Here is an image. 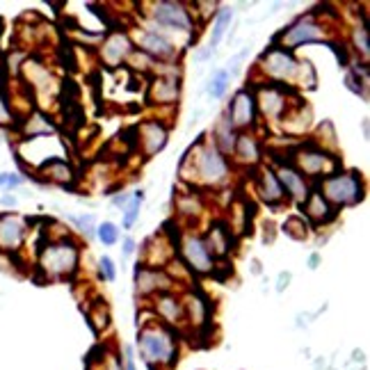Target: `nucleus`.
I'll list each match as a JSON object with an SVG mask.
<instances>
[{"instance_id":"nucleus-39","label":"nucleus","mask_w":370,"mask_h":370,"mask_svg":"<svg viewBox=\"0 0 370 370\" xmlns=\"http://www.w3.org/2000/svg\"><path fill=\"white\" fill-rule=\"evenodd\" d=\"M219 5H222V3H210V0H208V3H201V0H196V3H190L196 23H206V21H210V19H215Z\"/></svg>"},{"instance_id":"nucleus-29","label":"nucleus","mask_w":370,"mask_h":370,"mask_svg":"<svg viewBox=\"0 0 370 370\" xmlns=\"http://www.w3.org/2000/svg\"><path fill=\"white\" fill-rule=\"evenodd\" d=\"M37 171L44 176V180H49V183H55V185H71L76 180V171L71 167V162L65 158L46 160L39 165Z\"/></svg>"},{"instance_id":"nucleus-2","label":"nucleus","mask_w":370,"mask_h":370,"mask_svg":"<svg viewBox=\"0 0 370 370\" xmlns=\"http://www.w3.org/2000/svg\"><path fill=\"white\" fill-rule=\"evenodd\" d=\"M137 7H142L137 26L165 35L180 51L192 46L199 23L194 19L190 3H183V0H153V3H142Z\"/></svg>"},{"instance_id":"nucleus-36","label":"nucleus","mask_w":370,"mask_h":370,"mask_svg":"<svg viewBox=\"0 0 370 370\" xmlns=\"http://www.w3.org/2000/svg\"><path fill=\"white\" fill-rule=\"evenodd\" d=\"M67 219L76 226V231L81 233L85 240L96 238V217H94V212H81V215H67Z\"/></svg>"},{"instance_id":"nucleus-9","label":"nucleus","mask_w":370,"mask_h":370,"mask_svg":"<svg viewBox=\"0 0 370 370\" xmlns=\"http://www.w3.org/2000/svg\"><path fill=\"white\" fill-rule=\"evenodd\" d=\"M174 247L178 261L187 270V274H192V277H210V274L217 272V258L206 247L201 231L192 229V226L178 231L174 238Z\"/></svg>"},{"instance_id":"nucleus-16","label":"nucleus","mask_w":370,"mask_h":370,"mask_svg":"<svg viewBox=\"0 0 370 370\" xmlns=\"http://www.w3.org/2000/svg\"><path fill=\"white\" fill-rule=\"evenodd\" d=\"M133 281H135V293L142 300H153L155 295L176 288V281L171 279V274L165 267H146L142 263L135 265Z\"/></svg>"},{"instance_id":"nucleus-23","label":"nucleus","mask_w":370,"mask_h":370,"mask_svg":"<svg viewBox=\"0 0 370 370\" xmlns=\"http://www.w3.org/2000/svg\"><path fill=\"white\" fill-rule=\"evenodd\" d=\"M229 160L231 165H238V167H245V169H256L263 162V144L254 131L238 133Z\"/></svg>"},{"instance_id":"nucleus-21","label":"nucleus","mask_w":370,"mask_h":370,"mask_svg":"<svg viewBox=\"0 0 370 370\" xmlns=\"http://www.w3.org/2000/svg\"><path fill=\"white\" fill-rule=\"evenodd\" d=\"M151 313H153V320H158L165 327L176 329L178 334H183V297L176 290H167V293L155 295L151 300Z\"/></svg>"},{"instance_id":"nucleus-45","label":"nucleus","mask_w":370,"mask_h":370,"mask_svg":"<svg viewBox=\"0 0 370 370\" xmlns=\"http://www.w3.org/2000/svg\"><path fill=\"white\" fill-rule=\"evenodd\" d=\"M290 281H293V274H290L288 270L279 272L277 283H274V290H277V293H283V290H286V288L290 286Z\"/></svg>"},{"instance_id":"nucleus-28","label":"nucleus","mask_w":370,"mask_h":370,"mask_svg":"<svg viewBox=\"0 0 370 370\" xmlns=\"http://www.w3.org/2000/svg\"><path fill=\"white\" fill-rule=\"evenodd\" d=\"M235 137H238V131H235L233 126H231L229 117L222 112V115L217 117V121L212 124L208 140L212 142V146H215L219 153H224L226 158H231L233 146H235Z\"/></svg>"},{"instance_id":"nucleus-25","label":"nucleus","mask_w":370,"mask_h":370,"mask_svg":"<svg viewBox=\"0 0 370 370\" xmlns=\"http://www.w3.org/2000/svg\"><path fill=\"white\" fill-rule=\"evenodd\" d=\"M311 121H313V112L309 103H306L304 99L295 96V101L288 108V112L283 115V119L279 124L283 126V131L290 133V135H304V133L311 128Z\"/></svg>"},{"instance_id":"nucleus-4","label":"nucleus","mask_w":370,"mask_h":370,"mask_svg":"<svg viewBox=\"0 0 370 370\" xmlns=\"http://www.w3.org/2000/svg\"><path fill=\"white\" fill-rule=\"evenodd\" d=\"M81 242L74 235L49 238L37 251V272L44 281H69L81 272Z\"/></svg>"},{"instance_id":"nucleus-26","label":"nucleus","mask_w":370,"mask_h":370,"mask_svg":"<svg viewBox=\"0 0 370 370\" xmlns=\"http://www.w3.org/2000/svg\"><path fill=\"white\" fill-rule=\"evenodd\" d=\"M174 210L180 219H185L187 224H194L203 210H206V199L203 192L199 190H187L174 194Z\"/></svg>"},{"instance_id":"nucleus-27","label":"nucleus","mask_w":370,"mask_h":370,"mask_svg":"<svg viewBox=\"0 0 370 370\" xmlns=\"http://www.w3.org/2000/svg\"><path fill=\"white\" fill-rule=\"evenodd\" d=\"M55 131L58 128H55L53 119L44 110H33V112L26 117V121H21V135L23 140H30V142L51 137L55 135Z\"/></svg>"},{"instance_id":"nucleus-42","label":"nucleus","mask_w":370,"mask_h":370,"mask_svg":"<svg viewBox=\"0 0 370 370\" xmlns=\"http://www.w3.org/2000/svg\"><path fill=\"white\" fill-rule=\"evenodd\" d=\"M121 370H137V364H135V348H133V345H124Z\"/></svg>"},{"instance_id":"nucleus-19","label":"nucleus","mask_w":370,"mask_h":370,"mask_svg":"<svg viewBox=\"0 0 370 370\" xmlns=\"http://www.w3.org/2000/svg\"><path fill=\"white\" fill-rule=\"evenodd\" d=\"M201 235H203L206 247L210 249V254L215 256L217 261H229L231 254L235 251V245H238V235L231 231L229 222L222 217L210 219L206 231H203Z\"/></svg>"},{"instance_id":"nucleus-30","label":"nucleus","mask_w":370,"mask_h":370,"mask_svg":"<svg viewBox=\"0 0 370 370\" xmlns=\"http://www.w3.org/2000/svg\"><path fill=\"white\" fill-rule=\"evenodd\" d=\"M350 51L354 55V60L359 65H368L370 60V39H368V26H366V17H361L354 21V26L350 28Z\"/></svg>"},{"instance_id":"nucleus-12","label":"nucleus","mask_w":370,"mask_h":370,"mask_svg":"<svg viewBox=\"0 0 370 370\" xmlns=\"http://www.w3.org/2000/svg\"><path fill=\"white\" fill-rule=\"evenodd\" d=\"M183 297V334L180 336H206L212 325V302L201 288H187Z\"/></svg>"},{"instance_id":"nucleus-43","label":"nucleus","mask_w":370,"mask_h":370,"mask_svg":"<svg viewBox=\"0 0 370 370\" xmlns=\"http://www.w3.org/2000/svg\"><path fill=\"white\" fill-rule=\"evenodd\" d=\"M137 251V240L133 238V235H126V238L121 240V254L126 256V258H131L133 254Z\"/></svg>"},{"instance_id":"nucleus-7","label":"nucleus","mask_w":370,"mask_h":370,"mask_svg":"<svg viewBox=\"0 0 370 370\" xmlns=\"http://www.w3.org/2000/svg\"><path fill=\"white\" fill-rule=\"evenodd\" d=\"M288 162L293 165L302 176L309 178L313 185L343 167L338 155L327 151V149H322L316 140L295 142L293 149L288 151Z\"/></svg>"},{"instance_id":"nucleus-6","label":"nucleus","mask_w":370,"mask_h":370,"mask_svg":"<svg viewBox=\"0 0 370 370\" xmlns=\"http://www.w3.org/2000/svg\"><path fill=\"white\" fill-rule=\"evenodd\" d=\"M316 190L332 203L336 210L354 208L366 199V180L357 169H336L334 174L325 176L316 183Z\"/></svg>"},{"instance_id":"nucleus-11","label":"nucleus","mask_w":370,"mask_h":370,"mask_svg":"<svg viewBox=\"0 0 370 370\" xmlns=\"http://www.w3.org/2000/svg\"><path fill=\"white\" fill-rule=\"evenodd\" d=\"M167 69H160L149 76L144 101L151 108H174L180 101V69L178 65H165Z\"/></svg>"},{"instance_id":"nucleus-50","label":"nucleus","mask_w":370,"mask_h":370,"mask_svg":"<svg viewBox=\"0 0 370 370\" xmlns=\"http://www.w3.org/2000/svg\"><path fill=\"white\" fill-rule=\"evenodd\" d=\"M364 140H370V124H368V119H364Z\"/></svg>"},{"instance_id":"nucleus-38","label":"nucleus","mask_w":370,"mask_h":370,"mask_svg":"<svg viewBox=\"0 0 370 370\" xmlns=\"http://www.w3.org/2000/svg\"><path fill=\"white\" fill-rule=\"evenodd\" d=\"M96 238L101 245L115 247L117 242H119V226H117L115 222H110V219H106V222L96 224Z\"/></svg>"},{"instance_id":"nucleus-35","label":"nucleus","mask_w":370,"mask_h":370,"mask_svg":"<svg viewBox=\"0 0 370 370\" xmlns=\"http://www.w3.org/2000/svg\"><path fill=\"white\" fill-rule=\"evenodd\" d=\"M311 224L306 222L302 215H290L286 222H283V233L290 235L293 240H309L311 238Z\"/></svg>"},{"instance_id":"nucleus-31","label":"nucleus","mask_w":370,"mask_h":370,"mask_svg":"<svg viewBox=\"0 0 370 370\" xmlns=\"http://www.w3.org/2000/svg\"><path fill=\"white\" fill-rule=\"evenodd\" d=\"M235 19V10L231 5H219V10L215 14V19H212V26H210V51H215L219 44H222V39L226 37V33L231 30V23Z\"/></svg>"},{"instance_id":"nucleus-47","label":"nucleus","mask_w":370,"mask_h":370,"mask_svg":"<svg viewBox=\"0 0 370 370\" xmlns=\"http://www.w3.org/2000/svg\"><path fill=\"white\" fill-rule=\"evenodd\" d=\"M210 55H212V51L208 49V46H203V49H199V51L194 49V60L196 62H206V60H210Z\"/></svg>"},{"instance_id":"nucleus-41","label":"nucleus","mask_w":370,"mask_h":370,"mask_svg":"<svg viewBox=\"0 0 370 370\" xmlns=\"http://www.w3.org/2000/svg\"><path fill=\"white\" fill-rule=\"evenodd\" d=\"M94 309H96V316H92V313H90L92 327L96 329V332H106V329L110 327V313L106 309V302L103 304H96Z\"/></svg>"},{"instance_id":"nucleus-33","label":"nucleus","mask_w":370,"mask_h":370,"mask_svg":"<svg viewBox=\"0 0 370 370\" xmlns=\"http://www.w3.org/2000/svg\"><path fill=\"white\" fill-rule=\"evenodd\" d=\"M229 90H231V76L226 74L224 69H215V71H212V76L208 78V83H206L208 96L215 99V101H222L226 94H229Z\"/></svg>"},{"instance_id":"nucleus-44","label":"nucleus","mask_w":370,"mask_h":370,"mask_svg":"<svg viewBox=\"0 0 370 370\" xmlns=\"http://www.w3.org/2000/svg\"><path fill=\"white\" fill-rule=\"evenodd\" d=\"M131 199H133V194H131V192H126V190H121V192L112 194V206H115V208H119V210H124V208L131 203Z\"/></svg>"},{"instance_id":"nucleus-5","label":"nucleus","mask_w":370,"mask_h":370,"mask_svg":"<svg viewBox=\"0 0 370 370\" xmlns=\"http://www.w3.org/2000/svg\"><path fill=\"white\" fill-rule=\"evenodd\" d=\"M302 69H304L302 58H297L293 51H286L277 44H270V46H265V51L261 55H258L254 74L261 78L263 83L281 85V87H288V90H293V87L300 90Z\"/></svg>"},{"instance_id":"nucleus-13","label":"nucleus","mask_w":370,"mask_h":370,"mask_svg":"<svg viewBox=\"0 0 370 370\" xmlns=\"http://www.w3.org/2000/svg\"><path fill=\"white\" fill-rule=\"evenodd\" d=\"M128 35L133 39V46H135L140 53H144L146 58H151L155 65H176L180 60V55H183V51H180L176 44H171L167 37L160 33H153V30L133 26L128 30Z\"/></svg>"},{"instance_id":"nucleus-32","label":"nucleus","mask_w":370,"mask_h":370,"mask_svg":"<svg viewBox=\"0 0 370 370\" xmlns=\"http://www.w3.org/2000/svg\"><path fill=\"white\" fill-rule=\"evenodd\" d=\"M368 85H370L368 65H359V62L350 65L348 71H345V87H348V92H352L354 96L368 101Z\"/></svg>"},{"instance_id":"nucleus-48","label":"nucleus","mask_w":370,"mask_h":370,"mask_svg":"<svg viewBox=\"0 0 370 370\" xmlns=\"http://www.w3.org/2000/svg\"><path fill=\"white\" fill-rule=\"evenodd\" d=\"M318 265H320V251H313L309 256V267L311 270H318Z\"/></svg>"},{"instance_id":"nucleus-22","label":"nucleus","mask_w":370,"mask_h":370,"mask_svg":"<svg viewBox=\"0 0 370 370\" xmlns=\"http://www.w3.org/2000/svg\"><path fill=\"white\" fill-rule=\"evenodd\" d=\"M137 144L142 155L149 160L153 155L165 151V146L169 144V126L162 119H146L137 126Z\"/></svg>"},{"instance_id":"nucleus-14","label":"nucleus","mask_w":370,"mask_h":370,"mask_svg":"<svg viewBox=\"0 0 370 370\" xmlns=\"http://www.w3.org/2000/svg\"><path fill=\"white\" fill-rule=\"evenodd\" d=\"M272 167H274V174H277L279 183H281L283 194H286V201L295 203V206H302V203L306 201V196L311 194V190L316 185H313L306 176H302L300 171L288 162V158H272Z\"/></svg>"},{"instance_id":"nucleus-46","label":"nucleus","mask_w":370,"mask_h":370,"mask_svg":"<svg viewBox=\"0 0 370 370\" xmlns=\"http://www.w3.org/2000/svg\"><path fill=\"white\" fill-rule=\"evenodd\" d=\"M0 206H3V208H17L19 206V199H17V196H14V194H10V192H5L3 196H0Z\"/></svg>"},{"instance_id":"nucleus-3","label":"nucleus","mask_w":370,"mask_h":370,"mask_svg":"<svg viewBox=\"0 0 370 370\" xmlns=\"http://www.w3.org/2000/svg\"><path fill=\"white\" fill-rule=\"evenodd\" d=\"M180 336L176 329L165 327L158 320H146L137 325V350L142 361L151 370H171L180 354Z\"/></svg>"},{"instance_id":"nucleus-1","label":"nucleus","mask_w":370,"mask_h":370,"mask_svg":"<svg viewBox=\"0 0 370 370\" xmlns=\"http://www.w3.org/2000/svg\"><path fill=\"white\" fill-rule=\"evenodd\" d=\"M233 165L224 153H219L212 142L201 135L183 153L178 162V176L192 185V190H222L231 183Z\"/></svg>"},{"instance_id":"nucleus-15","label":"nucleus","mask_w":370,"mask_h":370,"mask_svg":"<svg viewBox=\"0 0 370 370\" xmlns=\"http://www.w3.org/2000/svg\"><path fill=\"white\" fill-rule=\"evenodd\" d=\"M224 115L229 117L231 126L238 133H247V131H256L258 128V110H256V101L254 94L249 87H240L233 94L229 106H226Z\"/></svg>"},{"instance_id":"nucleus-8","label":"nucleus","mask_w":370,"mask_h":370,"mask_svg":"<svg viewBox=\"0 0 370 370\" xmlns=\"http://www.w3.org/2000/svg\"><path fill=\"white\" fill-rule=\"evenodd\" d=\"M332 35H334V30L329 28L316 12H306V14H300L293 23H288L286 28H281V33L272 39V44L295 53L297 49H302V46H311V44L332 46Z\"/></svg>"},{"instance_id":"nucleus-17","label":"nucleus","mask_w":370,"mask_h":370,"mask_svg":"<svg viewBox=\"0 0 370 370\" xmlns=\"http://www.w3.org/2000/svg\"><path fill=\"white\" fill-rule=\"evenodd\" d=\"M133 51H135V46H133L128 30H119V28L110 30L99 46L101 65H103L106 69H119L128 62Z\"/></svg>"},{"instance_id":"nucleus-37","label":"nucleus","mask_w":370,"mask_h":370,"mask_svg":"<svg viewBox=\"0 0 370 370\" xmlns=\"http://www.w3.org/2000/svg\"><path fill=\"white\" fill-rule=\"evenodd\" d=\"M17 121V115H14V106H12V99L7 96V90H5V81L3 76H0V126H12Z\"/></svg>"},{"instance_id":"nucleus-20","label":"nucleus","mask_w":370,"mask_h":370,"mask_svg":"<svg viewBox=\"0 0 370 370\" xmlns=\"http://www.w3.org/2000/svg\"><path fill=\"white\" fill-rule=\"evenodd\" d=\"M251 174H254L251 176L254 178V192L267 208L279 210L286 206V194L281 190V183L274 174L272 165H258L256 169H251Z\"/></svg>"},{"instance_id":"nucleus-24","label":"nucleus","mask_w":370,"mask_h":370,"mask_svg":"<svg viewBox=\"0 0 370 370\" xmlns=\"http://www.w3.org/2000/svg\"><path fill=\"white\" fill-rule=\"evenodd\" d=\"M300 210H302L300 215L311 224V229H316V226H327L338 219V210L316 190V187L306 196V201L300 206Z\"/></svg>"},{"instance_id":"nucleus-34","label":"nucleus","mask_w":370,"mask_h":370,"mask_svg":"<svg viewBox=\"0 0 370 370\" xmlns=\"http://www.w3.org/2000/svg\"><path fill=\"white\" fill-rule=\"evenodd\" d=\"M144 199H146V192L142 190H135L133 192V199H131V203L126 206L124 210H121V226L126 231H131L133 226L137 224V219H140V208H142V203H144Z\"/></svg>"},{"instance_id":"nucleus-40","label":"nucleus","mask_w":370,"mask_h":370,"mask_svg":"<svg viewBox=\"0 0 370 370\" xmlns=\"http://www.w3.org/2000/svg\"><path fill=\"white\" fill-rule=\"evenodd\" d=\"M117 274H119V270H117V263H115V258L112 256H108L103 254L99 258V277L108 281V283H112L117 279Z\"/></svg>"},{"instance_id":"nucleus-10","label":"nucleus","mask_w":370,"mask_h":370,"mask_svg":"<svg viewBox=\"0 0 370 370\" xmlns=\"http://www.w3.org/2000/svg\"><path fill=\"white\" fill-rule=\"evenodd\" d=\"M247 87L251 90V94H254L256 110H258V119H265V121L279 124L283 119V115L288 112L290 103L295 101L293 90L281 87V85L254 81L251 85H247Z\"/></svg>"},{"instance_id":"nucleus-18","label":"nucleus","mask_w":370,"mask_h":370,"mask_svg":"<svg viewBox=\"0 0 370 370\" xmlns=\"http://www.w3.org/2000/svg\"><path fill=\"white\" fill-rule=\"evenodd\" d=\"M30 233V219L19 212H0V254H19Z\"/></svg>"},{"instance_id":"nucleus-49","label":"nucleus","mask_w":370,"mask_h":370,"mask_svg":"<svg viewBox=\"0 0 370 370\" xmlns=\"http://www.w3.org/2000/svg\"><path fill=\"white\" fill-rule=\"evenodd\" d=\"M251 274H263V265H261V261L258 258H251Z\"/></svg>"}]
</instances>
